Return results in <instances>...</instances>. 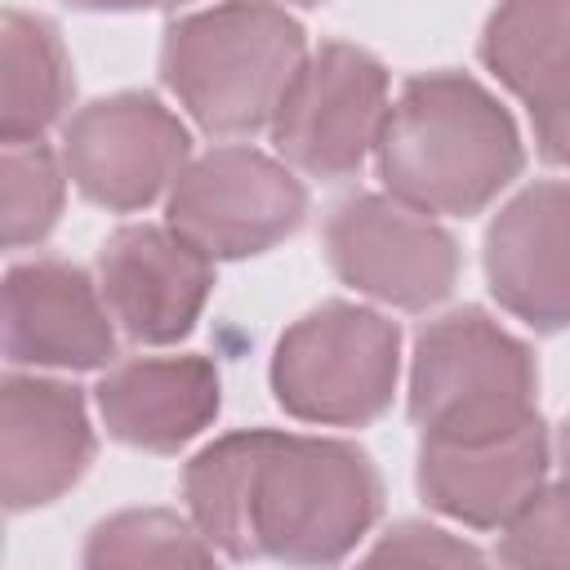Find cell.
I'll use <instances>...</instances> for the list:
<instances>
[{
    "mask_svg": "<svg viewBox=\"0 0 570 570\" xmlns=\"http://www.w3.org/2000/svg\"><path fill=\"white\" fill-rule=\"evenodd\" d=\"M379 178L423 214H481L525 165L499 98L463 71L414 76L379 134Z\"/></svg>",
    "mask_w": 570,
    "mask_h": 570,
    "instance_id": "1",
    "label": "cell"
},
{
    "mask_svg": "<svg viewBox=\"0 0 570 570\" xmlns=\"http://www.w3.org/2000/svg\"><path fill=\"white\" fill-rule=\"evenodd\" d=\"M383 481L365 450L325 436L254 428L245 476V561H343L379 521Z\"/></svg>",
    "mask_w": 570,
    "mask_h": 570,
    "instance_id": "2",
    "label": "cell"
},
{
    "mask_svg": "<svg viewBox=\"0 0 570 570\" xmlns=\"http://www.w3.org/2000/svg\"><path fill=\"white\" fill-rule=\"evenodd\" d=\"M307 62L303 27L272 0H223L169 22L160 80L205 134H254Z\"/></svg>",
    "mask_w": 570,
    "mask_h": 570,
    "instance_id": "3",
    "label": "cell"
},
{
    "mask_svg": "<svg viewBox=\"0 0 570 570\" xmlns=\"http://www.w3.org/2000/svg\"><path fill=\"white\" fill-rule=\"evenodd\" d=\"M539 370L481 307L450 312L419 330L410 361V419L423 441L476 445L517 432L534 414Z\"/></svg>",
    "mask_w": 570,
    "mask_h": 570,
    "instance_id": "4",
    "label": "cell"
},
{
    "mask_svg": "<svg viewBox=\"0 0 570 570\" xmlns=\"http://www.w3.org/2000/svg\"><path fill=\"white\" fill-rule=\"evenodd\" d=\"M401 330L356 303H321L272 352V392L285 414L321 428H365L396 392Z\"/></svg>",
    "mask_w": 570,
    "mask_h": 570,
    "instance_id": "5",
    "label": "cell"
},
{
    "mask_svg": "<svg viewBox=\"0 0 570 570\" xmlns=\"http://www.w3.org/2000/svg\"><path fill=\"white\" fill-rule=\"evenodd\" d=\"M387 71L374 53L330 40L321 45L272 116L276 151L325 183L361 169L387 125Z\"/></svg>",
    "mask_w": 570,
    "mask_h": 570,
    "instance_id": "6",
    "label": "cell"
},
{
    "mask_svg": "<svg viewBox=\"0 0 570 570\" xmlns=\"http://www.w3.org/2000/svg\"><path fill=\"white\" fill-rule=\"evenodd\" d=\"M165 214L209 258H249L303 227L307 191L254 147H214L178 174Z\"/></svg>",
    "mask_w": 570,
    "mask_h": 570,
    "instance_id": "7",
    "label": "cell"
},
{
    "mask_svg": "<svg viewBox=\"0 0 570 570\" xmlns=\"http://www.w3.org/2000/svg\"><path fill=\"white\" fill-rule=\"evenodd\" d=\"M191 156L187 125L156 94H111L62 129V165L85 200L134 214L178 183Z\"/></svg>",
    "mask_w": 570,
    "mask_h": 570,
    "instance_id": "8",
    "label": "cell"
},
{
    "mask_svg": "<svg viewBox=\"0 0 570 570\" xmlns=\"http://www.w3.org/2000/svg\"><path fill=\"white\" fill-rule=\"evenodd\" d=\"M325 254L343 285L401 312L436 307L459 281V245L396 196H352L325 223Z\"/></svg>",
    "mask_w": 570,
    "mask_h": 570,
    "instance_id": "9",
    "label": "cell"
},
{
    "mask_svg": "<svg viewBox=\"0 0 570 570\" xmlns=\"http://www.w3.org/2000/svg\"><path fill=\"white\" fill-rule=\"evenodd\" d=\"M98 289L111 321L147 347L191 334L214 289V258L174 227L134 223L107 236L98 254Z\"/></svg>",
    "mask_w": 570,
    "mask_h": 570,
    "instance_id": "10",
    "label": "cell"
},
{
    "mask_svg": "<svg viewBox=\"0 0 570 570\" xmlns=\"http://www.w3.org/2000/svg\"><path fill=\"white\" fill-rule=\"evenodd\" d=\"M94 428L85 396L58 379L9 374L0 387V494L9 512H27L67 494L94 463Z\"/></svg>",
    "mask_w": 570,
    "mask_h": 570,
    "instance_id": "11",
    "label": "cell"
},
{
    "mask_svg": "<svg viewBox=\"0 0 570 570\" xmlns=\"http://www.w3.org/2000/svg\"><path fill=\"white\" fill-rule=\"evenodd\" d=\"M485 281L539 334L570 330V183H534L485 232Z\"/></svg>",
    "mask_w": 570,
    "mask_h": 570,
    "instance_id": "12",
    "label": "cell"
},
{
    "mask_svg": "<svg viewBox=\"0 0 570 570\" xmlns=\"http://www.w3.org/2000/svg\"><path fill=\"white\" fill-rule=\"evenodd\" d=\"M85 267L62 258L18 263L4 276V356L9 365L98 370L116 356L111 307Z\"/></svg>",
    "mask_w": 570,
    "mask_h": 570,
    "instance_id": "13",
    "label": "cell"
},
{
    "mask_svg": "<svg viewBox=\"0 0 570 570\" xmlns=\"http://www.w3.org/2000/svg\"><path fill=\"white\" fill-rule=\"evenodd\" d=\"M543 476H548V432L539 419L476 445H450V441L419 445V494L428 499V508L472 530H503L543 490Z\"/></svg>",
    "mask_w": 570,
    "mask_h": 570,
    "instance_id": "14",
    "label": "cell"
},
{
    "mask_svg": "<svg viewBox=\"0 0 570 570\" xmlns=\"http://www.w3.org/2000/svg\"><path fill=\"white\" fill-rule=\"evenodd\" d=\"M94 396L116 441L174 454L218 419L223 383L205 356H138L116 365Z\"/></svg>",
    "mask_w": 570,
    "mask_h": 570,
    "instance_id": "15",
    "label": "cell"
},
{
    "mask_svg": "<svg viewBox=\"0 0 570 570\" xmlns=\"http://www.w3.org/2000/svg\"><path fill=\"white\" fill-rule=\"evenodd\" d=\"M481 62L530 111L570 89V0H499L481 31Z\"/></svg>",
    "mask_w": 570,
    "mask_h": 570,
    "instance_id": "16",
    "label": "cell"
},
{
    "mask_svg": "<svg viewBox=\"0 0 570 570\" xmlns=\"http://www.w3.org/2000/svg\"><path fill=\"white\" fill-rule=\"evenodd\" d=\"M71 58L49 18L9 9L4 13V102H0V138L31 142L40 138L62 107L71 102Z\"/></svg>",
    "mask_w": 570,
    "mask_h": 570,
    "instance_id": "17",
    "label": "cell"
},
{
    "mask_svg": "<svg viewBox=\"0 0 570 570\" xmlns=\"http://www.w3.org/2000/svg\"><path fill=\"white\" fill-rule=\"evenodd\" d=\"M214 543L174 512L134 508L94 525L85 566H209Z\"/></svg>",
    "mask_w": 570,
    "mask_h": 570,
    "instance_id": "18",
    "label": "cell"
},
{
    "mask_svg": "<svg viewBox=\"0 0 570 570\" xmlns=\"http://www.w3.org/2000/svg\"><path fill=\"white\" fill-rule=\"evenodd\" d=\"M0 191H4V245H40L58 214H62V165L58 156L31 138V142H4L0 151Z\"/></svg>",
    "mask_w": 570,
    "mask_h": 570,
    "instance_id": "19",
    "label": "cell"
},
{
    "mask_svg": "<svg viewBox=\"0 0 570 570\" xmlns=\"http://www.w3.org/2000/svg\"><path fill=\"white\" fill-rule=\"evenodd\" d=\"M499 561H508V566H570V481L543 485L503 525Z\"/></svg>",
    "mask_w": 570,
    "mask_h": 570,
    "instance_id": "20",
    "label": "cell"
},
{
    "mask_svg": "<svg viewBox=\"0 0 570 570\" xmlns=\"http://www.w3.org/2000/svg\"><path fill=\"white\" fill-rule=\"evenodd\" d=\"M370 561H481V552L459 543V539H450L436 525L405 521V525L387 530V539L370 552Z\"/></svg>",
    "mask_w": 570,
    "mask_h": 570,
    "instance_id": "21",
    "label": "cell"
},
{
    "mask_svg": "<svg viewBox=\"0 0 570 570\" xmlns=\"http://www.w3.org/2000/svg\"><path fill=\"white\" fill-rule=\"evenodd\" d=\"M534 120V142H539V156L548 165H566L570 169V89L561 98H552L548 107L530 111Z\"/></svg>",
    "mask_w": 570,
    "mask_h": 570,
    "instance_id": "22",
    "label": "cell"
},
{
    "mask_svg": "<svg viewBox=\"0 0 570 570\" xmlns=\"http://www.w3.org/2000/svg\"><path fill=\"white\" fill-rule=\"evenodd\" d=\"M67 4H76V9H98V13H125V9H174V4H183V0H67Z\"/></svg>",
    "mask_w": 570,
    "mask_h": 570,
    "instance_id": "23",
    "label": "cell"
},
{
    "mask_svg": "<svg viewBox=\"0 0 570 570\" xmlns=\"http://www.w3.org/2000/svg\"><path fill=\"white\" fill-rule=\"evenodd\" d=\"M557 454H561V472H566V481H570V419L561 423V436H557Z\"/></svg>",
    "mask_w": 570,
    "mask_h": 570,
    "instance_id": "24",
    "label": "cell"
},
{
    "mask_svg": "<svg viewBox=\"0 0 570 570\" xmlns=\"http://www.w3.org/2000/svg\"><path fill=\"white\" fill-rule=\"evenodd\" d=\"M294 4H325V0H294Z\"/></svg>",
    "mask_w": 570,
    "mask_h": 570,
    "instance_id": "25",
    "label": "cell"
}]
</instances>
